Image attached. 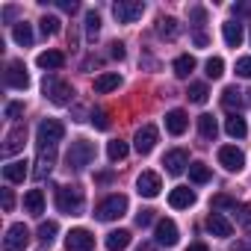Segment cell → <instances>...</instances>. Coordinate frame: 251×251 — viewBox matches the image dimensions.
I'll list each match as a JSON object with an SVG mask.
<instances>
[{
    "label": "cell",
    "mask_w": 251,
    "mask_h": 251,
    "mask_svg": "<svg viewBox=\"0 0 251 251\" xmlns=\"http://www.w3.org/2000/svg\"><path fill=\"white\" fill-rule=\"evenodd\" d=\"M92 160H95V145H92L89 139H77V142H71V148H68V154H65L68 169L80 172V169H86Z\"/></svg>",
    "instance_id": "1"
},
{
    "label": "cell",
    "mask_w": 251,
    "mask_h": 251,
    "mask_svg": "<svg viewBox=\"0 0 251 251\" xmlns=\"http://www.w3.org/2000/svg\"><path fill=\"white\" fill-rule=\"evenodd\" d=\"M56 207H59V213H68V216L80 213L83 210V189L80 186H59L56 189Z\"/></svg>",
    "instance_id": "2"
},
{
    "label": "cell",
    "mask_w": 251,
    "mask_h": 251,
    "mask_svg": "<svg viewBox=\"0 0 251 251\" xmlns=\"http://www.w3.org/2000/svg\"><path fill=\"white\" fill-rule=\"evenodd\" d=\"M98 219L100 222H112V219H121L124 213H127V198L124 195H109V198H103L100 204H98Z\"/></svg>",
    "instance_id": "3"
},
{
    "label": "cell",
    "mask_w": 251,
    "mask_h": 251,
    "mask_svg": "<svg viewBox=\"0 0 251 251\" xmlns=\"http://www.w3.org/2000/svg\"><path fill=\"white\" fill-rule=\"evenodd\" d=\"M112 12H115L118 24H136L145 15V3H139V0H118Z\"/></svg>",
    "instance_id": "4"
},
{
    "label": "cell",
    "mask_w": 251,
    "mask_h": 251,
    "mask_svg": "<svg viewBox=\"0 0 251 251\" xmlns=\"http://www.w3.org/2000/svg\"><path fill=\"white\" fill-rule=\"evenodd\" d=\"M62 136H65L62 121H56V118H45V121L39 124V145H42V148H53Z\"/></svg>",
    "instance_id": "5"
},
{
    "label": "cell",
    "mask_w": 251,
    "mask_h": 251,
    "mask_svg": "<svg viewBox=\"0 0 251 251\" xmlns=\"http://www.w3.org/2000/svg\"><path fill=\"white\" fill-rule=\"evenodd\" d=\"M45 98H50L53 103L65 106V103H71V98H74V89H71V83L50 77V80H45Z\"/></svg>",
    "instance_id": "6"
},
{
    "label": "cell",
    "mask_w": 251,
    "mask_h": 251,
    "mask_svg": "<svg viewBox=\"0 0 251 251\" xmlns=\"http://www.w3.org/2000/svg\"><path fill=\"white\" fill-rule=\"evenodd\" d=\"M30 245V227L27 225H12L3 236V251H24Z\"/></svg>",
    "instance_id": "7"
},
{
    "label": "cell",
    "mask_w": 251,
    "mask_h": 251,
    "mask_svg": "<svg viewBox=\"0 0 251 251\" xmlns=\"http://www.w3.org/2000/svg\"><path fill=\"white\" fill-rule=\"evenodd\" d=\"M95 248V236L86 227H74L65 236V251H92Z\"/></svg>",
    "instance_id": "8"
},
{
    "label": "cell",
    "mask_w": 251,
    "mask_h": 251,
    "mask_svg": "<svg viewBox=\"0 0 251 251\" xmlns=\"http://www.w3.org/2000/svg\"><path fill=\"white\" fill-rule=\"evenodd\" d=\"M3 83L9 89H27L30 86V74H27L24 62H9L6 71H3Z\"/></svg>",
    "instance_id": "9"
},
{
    "label": "cell",
    "mask_w": 251,
    "mask_h": 251,
    "mask_svg": "<svg viewBox=\"0 0 251 251\" xmlns=\"http://www.w3.org/2000/svg\"><path fill=\"white\" fill-rule=\"evenodd\" d=\"M160 189H163V180H160L157 172H142V175L136 177V192H139V195H145V198H157Z\"/></svg>",
    "instance_id": "10"
},
{
    "label": "cell",
    "mask_w": 251,
    "mask_h": 251,
    "mask_svg": "<svg viewBox=\"0 0 251 251\" xmlns=\"http://www.w3.org/2000/svg\"><path fill=\"white\" fill-rule=\"evenodd\" d=\"M154 236H157V242H160V245L172 248V245H177L180 230H177V225H175L172 219H160V222H157V227H154Z\"/></svg>",
    "instance_id": "11"
},
{
    "label": "cell",
    "mask_w": 251,
    "mask_h": 251,
    "mask_svg": "<svg viewBox=\"0 0 251 251\" xmlns=\"http://www.w3.org/2000/svg\"><path fill=\"white\" fill-rule=\"evenodd\" d=\"M222 103L227 109H242V106H251V89H236V86H227L222 92Z\"/></svg>",
    "instance_id": "12"
},
{
    "label": "cell",
    "mask_w": 251,
    "mask_h": 251,
    "mask_svg": "<svg viewBox=\"0 0 251 251\" xmlns=\"http://www.w3.org/2000/svg\"><path fill=\"white\" fill-rule=\"evenodd\" d=\"M157 139H160L157 127H154V124H145V127H139V130H136L133 145H136V151H139V154H151V151H154V145H157Z\"/></svg>",
    "instance_id": "13"
},
{
    "label": "cell",
    "mask_w": 251,
    "mask_h": 251,
    "mask_svg": "<svg viewBox=\"0 0 251 251\" xmlns=\"http://www.w3.org/2000/svg\"><path fill=\"white\" fill-rule=\"evenodd\" d=\"M163 166H166L169 175H183V172L189 169V154H186L183 148H175V151H169V154L163 157Z\"/></svg>",
    "instance_id": "14"
},
{
    "label": "cell",
    "mask_w": 251,
    "mask_h": 251,
    "mask_svg": "<svg viewBox=\"0 0 251 251\" xmlns=\"http://www.w3.org/2000/svg\"><path fill=\"white\" fill-rule=\"evenodd\" d=\"M219 163H222L227 172H242V166H245V157H242V151H239V148H233V145H225V148H219Z\"/></svg>",
    "instance_id": "15"
},
{
    "label": "cell",
    "mask_w": 251,
    "mask_h": 251,
    "mask_svg": "<svg viewBox=\"0 0 251 251\" xmlns=\"http://www.w3.org/2000/svg\"><path fill=\"white\" fill-rule=\"evenodd\" d=\"M24 142H27V127H12L9 133H6V142H3V157H12V154H18V151H24Z\"/></svg>",
    "instance_id": "16"
},
{
    "label": "cell",
    "mask_w": 251,
    "mask_h": 251,
    "mask_svg": "<svg viewBox=\"0 0 251 251\" xmlns=\"http://www.w3.org/2000/svg\"><path fill=\"white\" fill-rule=\"evenodd\" d=\"M207 230H210L213 236H222V239H227V236L233 233V225H230V222H227L222 213H216V210H213V213L207 216Z\"/></svg>",
    "instance_id": "17"
},
{
    "label": "cell",
    "mask_w": 251,
    "mask_h": 251,
    "mask_svg": "<svg viewBox=\"0 0 251 251\" xmlns=\"http://www.w3.org/2000/svg\"><path fill=\"white\" fill-rule=\"evenodd\" d=\"M186 127H189V118H186L183 109H172V112H166V130H169L172 136H180Z\"/></svg>",
    "instance_id": "18"
},
{
    "label": "cell",
    "mask_w": 251,
    "mask_h": 251,
    "mask_svg": "<svg viewBox=\"0 0 251 251\" xmlns=\"http://www.w3.org/2000/svg\"><path fill=\"white\" fill-rule=\"evenodd\" d=\"M169 204H172L175 210H186V207H192V204H195V192H192L189 186H177V189H172Z\"/></svg>",
    "instance_id": "19"
},
{
    "label": "cell",
    "mask_w": 251,
    "mask_h": 251,
    "mask_svg": "<svg viewBox=\"0 0 251 251\" xmlns=\"http://www.w3.org/2000/svg\"><path fill=\"white\" fill-rule=\"evenodd\" d=\"M222 36H225V45H227V48H239L242 39H245L239 21H227V24H222Z\"/></svg>",
    "instance_id": "20"
},
{
    "label": "cell",
    "mask_w": 251,
    "mask_h": 251,
    "mask_svg": "<svg viewBox=\"0 0 251 251\" xmlns=\"http://www.w3.org/2000/svg\"><path fill=\"white\" fill-rule=\"evenodd\" d=\"M53 160H56V154H53V148H42L39 151V160H36V180H42V177H48L50 175V169H53Z\"/></svg>",
    "instance_id": "21"
},
{
    "label": "cell",
    "mask_w": 251,
    "mask_h": 251,
    "mask_svg": "<svg viewBox=\"0 0 251 251\" xmlns=\"http://www.w3.org/2000/svg\"><path fill=\"white\" fill-rule=\"evenodd\" d=\"M39 68H45V71H59L62 65H65V53H59V50H45V53H39Z\"/></svg>",
    "instance_id": "22"
},
{
    "label": "cell",
    "mask_w": 251,
    "mask_h": 251,
    "mask_svg": "<svg viewBox=\"0 0 251 251\" xmlns=\"http://www.w3.org/2000/svg\"><path fill=\"white\" fill-rule=\"evenodd\" d=\"M118 86H121V74H118V71H106V74L95 77V92H98V95H106V92H112V89H118Z\"/></svg>",
    "instance_id": "23"
},
{
    "label": "cell",
    "mask_w": 251,
    "mask_h": 251,
    "mask_svg": "<svg viewBox=\"0 0 251 251\" xmlns=\"http://www.w3.org/2000/svg\"><path fill=\"white\" fill-rule=\"evenodd\" d=\"M27 160H12V163H6L3 166V177L9 180V183H21L24 177H27Z\"/></svg>",
    "instance_id": "24"
},
{
    "label": "cell",
    "mask_w": 251,
    "mask_h": 251,
    "mask_svg": "<svg viewBox=\"0 0 251 251\" xmlns=\"http://www.w3.org/2000/svg\"><path fill=\"white\" fill-rule=\"evenodd\" d=\"M225 130H227V136L242 139V136L248 133V124H245V118H242L239 112H233V115H227V118H225Z\"/></svg>",
    "instance_id": "25"
},
{
    "label": "cell",
    "mask_w": 251,
    "mask_h": 251,
    "mask_svg": "<svg viewBox=\"0 0 251 251\" xmlns=\"http://www.w3.org/2000/svg\"><path fill=\"white\" fill-rule=\"evenodd\" d=\"M198 133H201V139H207V142L216 139V133H219V121H216L210 112L198 115Z\"/></svg>",
    "instance_id": "26"
},
{
    "label": "cell",
    "mask_w": 251,
    "mask_h": 251,
    "mask_svg": "<svg viewBox=\"0 0 251 251\" xmlns=\"http://www.w3.org/2000/svg\"><path fill=\"white\" fill-rule=\"evenodd\" d=\"M24 210L30 216H42L45 213V195H42V189H30L24 195Z\"/></svg>",
    "instance_id": "27"
},
{
    "label": "cell",
    "mask_w": 251,
    "mask_h": 251,
    "mask_svg": "<svg viewBox=\"0 0 251 251\" xmlns=\"http://www.w3.org/2000/svg\"><path fill=\"white\" fill-rule=\"evenodd\" d=\"M130 242H133L130 230H112V233H106V248L109 251H124Z\"/></svg>",
    "instance_id": "28"
},
{
    "label": "cell",
    "mask_w": 251,
    "mask_h": 251,
    "mask_svg": "<svg viewBox=\"0 0 251 251\" xmlns=\"http://www.w3.org/2000/svg\"><path fill=\"white\" fill-rule=\"evenodd\" d=\"M12 39H15L21 48H30V45H33V27H30L27 21H18V24L12 27Z\"/></svg>",
    "instance_id": "29"
},
{
    "label": "cell",
    "mask_w": 251,
    "mask_h": 251,
    "mask_svg": "<svg viewBox=\"0 0 251 251\" xmlns=\"http://www.w3.org/2000/svg\"><path fill=\"white\" fill-rule=\"evenodd\" d=\"M172 68H175V74H177V77H183V80H186V77L195 71V56L183 53V56H177V59H175V65H172Z\"/></svg>",
    "instance_id": "30"
},
{
    "label": "cell",
    "mask_w": 251,
    "mask_h": 251,
    "mask_svg": "<svg viewBox=\"0 0 251 251\" xmlns=\"http://www.w3.org/2000/svg\"><path fill=\"white\" fill-rule=\"evenodd\" d=\"M157 33H160L163 39H177L180 27H177V21H175V18H160V24H157Z\"/></svg>",
    "instance_id": "31"
},
{
    "label": "cell",
    "mask_w": 251,
    "mask_h": 251,
    "mask_svg": "<svg viewBox=\"0 0 251 251\" xmlns=\"http://www.w3.org/2000/svg\"><path fill=\"white\" fill-rule=\"evenodd\" d=\"M189 180H192V183H207V180H210V166H204V163H189Z\"/></svg>",
    "instance_id": "32"
},
{
    "label": "cell",
    "mask_w": 251,
    "mask_h": 251,
    "mask_svg": "<svg viewBox=\"0 0 251 251\" xmlns=\"http://www.w3.org/2000/svg\"><path fill=\"white\" fill-rule=\"evenodd\" d=\"M106 154H109V160H112V163H121L124 157H127V142L112 139V142L106 145Z\"/></svg>",
    "instance_id": "33"
},
{
    "label": "cell",
    "mask_w": 251,
    "mask_h": 251,
    "mask_svg": "<svg viewBox=\"0 0 251 251\" xmlns=\"http://www.w3.org/2000/svg\"><path fill=\"white\" fill-rule=\"evenodd\" d=\"M207 98H210V92H207L204 83H192L189 86V100L192 103H207Z\"/></svg>",
    "instance_id": "34"
},
{
    "label": "cell",
    "mask_w": 251,
    "mask_h": 251,
    "mask_svg": "<svg viewBox=\"0 0 251 251\" xmlns=\"http://www.w3.org/2000/svg\"><path fill=\"white\" fill-rule=\"evenodd\" d=\"M98 30H100V15H98L95 9H89V12H86V33H89V39H95Z\"/></svg>",
    "instance_id": "35"
},
{
    "label": "cell",
    "mask_w": 251,
    "mask_h": 251,
    "mask_svg": "<svg viewBox=\"0 0 251 251\" xmlns=\"http://www.w3.org/2000/svg\"><path fill=\"white\" fill-rule=\"evenodd\" d=\"M204 68H207V77H210V80H219V77L225 74V62H222L219 56L207 59V65H204Z\"/></svg>",
    "instance_id": "36"
},
{
    "label": "cell",
    "mask_w": 251,
    "mask_h": 251,
    "mask_svg": "<svg viewBox=\"0 0 251 251\" xmlns=\"http://www.w3.org/2000/svg\"><path fill=\"white\" fill-rule=\"evenodd\" d=\"M56 233H59L56 222H42V225H39V239H42V242H53Z\"/></svg>",
    "instance_id": "37"
},
{
    "label": "cell",
    "mask_w": 251,
    "mask_h": 251,
    "mask_svg": "<svg viewBox=\"0 0 251 251\" xmlns=\"http://www.w3.org/2000/svg\"><path fill=\"white\" fill-rule=\"evenodd\" d=\"M233 213H236V222H239V225L251 227V204H236Z\"/></svg>",
    "instance_id": "38"
},
{
    "label": "cell",
    "mask_w": 251,
    "mask_h": 251,
    "mask_svg": "<svg viewBox=\"0 0 251 251\" xmlns=\"http://www.w3.org/2000/svg\"><path fill=\"white\" fill-rule=\"evenodd\" d=\"M42 33H45V36H53V33H59V18H53V15H45V18H42Z\"/></svg>",
    "instance_id": "39"
},
{
    "label": "cell",
    "mask_w": 251,
    "mask_h": 251,
    "mask_svg": "<svg viewBox=\"0 0 251 251\" xmlns=\"http://www.w3.org/2000/svg\"><path fill=\"white\" fill-rule=\"evenodd\" d=\"M236 77H245V80H251V56H242V59H236Z\"/></svg>",
    "instance_id": "40"
},
{
    "label": "cell",
    "mask_w": 251,
    "mask_h": 251,
    "mask_svg": "<svg viewBox=\"0 0 251 251\" xmlns=\"http://www.w3.org/2000/svg\"><path fill=\"white\" fill-rule=\"evenodd\" d=\"M92 124L98 130H109V115L103 109H98V112H92Z\"/></svg>",
    "instance_id": "41"
},
{
    "label": "cell",
    "mask_w": 251,
    "mask_h": 251,
    "mask_svg": "<svg viewBox=\"0 0 251 251\" xmlns=\"http://www.w3.org/2000/svg\"><path fill=\"white\" fill-rule=\"evenodd\" d=\"M222 207H230V210H233V207H236V201H233V198H227V195H216V198H213V210L219 213Z\"/></svg>",
    "instance_id": "42"
},
{
    "label": "cell",
    "mask_w": 251,
    "mask_h": 251,
    "mask_svg": "<svg viewBox=\"0 0 251 251\" xmlns=\"http://www.w3.org/2000/svg\"><path fill=\"white\" fill-rule=\"evenodd\" d=\"M189 18L195 21V27H204V21H207V12H204L201 6H192V9H189Z\"/></svg>",
    "instance_id": "43"
},
{
    "label": "cell",
    "mask_w": 251,
    "mask_h": 251,
    "mask_svg": "<svg viewBox=\"0 0 251 251\" xmlns=\"http://www.w3.org/2000/svg\"><path fill=\"white\" fill-rule=\"evenodd\" d=\"M18 115H24V103H18V100L6 103V118H18Z\"/></svg>",
    "instance_id": "44"
},
{
    "label": "cell",
    "mask_w": 251,
    "mask_h": 251,
    "mask_svg": "<svg viewBox=\"0 0 251 251\" xmlns=\"http://www.w3.org/2000/svg\"><path fill=\"white\" fill-rule=\"evenodd\" d=\"M154 222V210H142V213H136V225L139 227H148Z\"/></svg>",
    "instance_id": "45"
},
{
    "label": "cell",
    "mask_w": 251,
    "mask_h": 251,
    "mask_svg": "<svg viewBox=\"0 0 251 251\" xmlns=\"http://www.w3.org/2000/svg\"><path fill=\"white\" fill-rule=\"evenodd\" d=\"M0 198H3V210L12 213V207H15V195H12V189H3V192H0Z\"/></svg>",
    "instance_id": "46"
},
{
    "label": "cell",
    "mask_w": 251,
    "mask_h": 251,
    "mask_svg": "<svg viewBox=\"0 0 251 251\" xmlns=\"http://www.w3.org/2000/svg\"><path fill=\"white\" fill-rule=\"evenodd\" d=\"M109 48H112V50H109V53H112V56H115V59H124V56H127V50H124V45H121V42H112V45H109Z\"/></svg>",
    "instance_id": "47"
},
{
    "label": "cell",
    "mask_w": 251,
    "mask_h": 251,
    "mask_svg": "<svg viewBox=\"0 0 251 251\" xmlns=\"http://www.w3.org/2000/svg\"><path fill=\"white\" fill-rule=\"evenodd\" d=\"M59 9H65V12H77V3H74V0H59Z\"/></svg>",
    "instance_id": "48"
},
{
    "label": "cell",
    "mask_w": 251,
    "mask_h": 251,
    "mask_svg": "<svg viewBox=\"0 0 251 251\" xmlns=\"http://www.w3.org/2000/svg\"><path fill=\"white\" fill-rule=\"evenodd\" d=\"M195 45H198V48H207V45H210V39H207L201 30H198V33H195Z\"/></svg>",
    "instance_id": "49"
},
{
    "label": "cell",
    "mask_w": 251,
    "mask_h": 251,
    "mask_svg": "<svg viewBox=\"0 0 251 251\" xmlns=\"http://www.w3.org/2000/svg\"><path fill=\"white\" fill-rule=\"evenodd\" d=\"M186 251H207V245H204V242H195V245H189Z\"/></svg>",
    "instance_id": "50"
},
{
    "label": "cell",
    "mask_w": 251,
    "mask_h": 251,
    "mask_svg": "<svg viewBox=\"0 0 251 251\" xmlns=\"http://www.w3.org/2000/svg\"><path fill=\"white\" fill-rule=\"evenodd\" d=\"M230 251H248V245H245V242H236V245H233Z\"/></svg>",
    "instance_id": "51"
},
{
    "label": "cell",
    "mask_w": 251,
    "mask_h": 251,
    "mask_svg": "<svg viewBox=\"0 0 251 251\" xmlns=\"http://www.w3.org/2000/svg\"><path fill=\"white\" fill-rule=\"evenodd\" d=\"M245 245H248V251H251V236H248V239H245Z\"/></svg>",
    "instance_id": "52"
}]
</instances>
